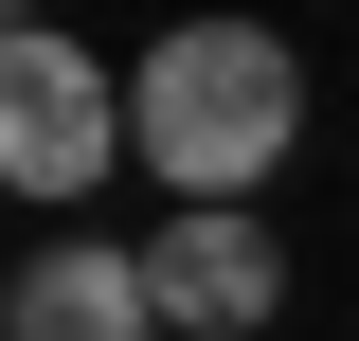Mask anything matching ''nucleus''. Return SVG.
Returning a JSON list of instances; mask_svg holds the SVG:
<instances>
[{"mask_svg": "<svg viewBox=\"0 0 359 341\" xmlns=\"http://www.w3.org/2000/svg\"><path fill=\"white\" fill-rule=\"evenodd\" d=\"M287 144H306V54L269 18H180L126 72V162L162 180V215H252Z\"/></svg>", "mask_w": 359, "mask_h": 341, "instance_id": "f257e3e1", "label": "nucleus"}, {"mask_svg": "<svg viewBox=\"0 0 359 341\" xmlns=\"http://www.w3.org/2000/svg\"><path fill=\"white\" fill-rule=\"evenodd\" d=\"M126 162V72L0 18V198H90Z\"/></svg>", "mask_w": 359, "mask_h": 341, "instance_id": "f03ea898", "label": "nucleus"}, {"mask_svg": "<svg viewBox=\"0 0 359 341\" xmlns=\"http://www.w3.org/2000/svg\"><path fill=\"white\" fill-rule=\"evenodd\" d=\"M144 305H162L180 341H252L269 305H287L269 215H162V234H144Z\"/></svg>", "mask_w": 359, "mask_h": 341, "instance_id": "7ed1b4c3", "label": "nucleus"}, {"mask_svg": "<svg viewBox=\"0 0 359 341\" xmlns=\"http://www.w3.org/2000/svg\"><path fill=\"white\" fill-rule=\"evenodd\" d=\"M0 341H162V305H144V252H108V234H54V252H18V288H0Z\"/></svg>", "mask_w": 359, "mask_h": 341, "instance_id": "20e7f679", "label": "nucleus"}]
</instances>
